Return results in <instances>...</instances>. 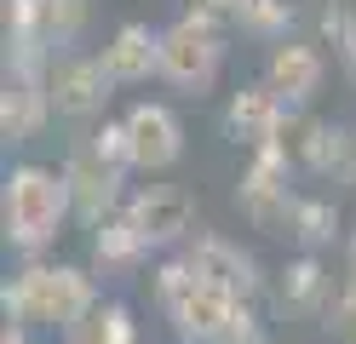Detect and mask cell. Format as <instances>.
I'll return each mask as SVG.
<instances>
[{"mask_svg":"<svg viewBox=\"0 0 356 344\" xmlns=\"http://www.w3.org/2000/svg\"><path fill=\"white\" fill-rule=\"evenodd\" d=\"M155 293H161V304H167V316H172V327H178L184 344H236V338L253 333L248 304L207 287L190 264H167L155 275Z\"/></svg>","mask_w":356,"mask_h":344,"instance_id":"cell-1","label":"cell"},{"mask_svg":"<svg viewBox=\"0 0 356 344\" xmlns=\"http://www.w3.org/2000/svg\"><path fill=\"white\" fill-rule=\"evenodd\" d=\"M98 310V293L81 270H63V264H29L17 281L6 287V316L17 327H63L70 333L81 316Z\"/></svg>","mask_w":356,"mask_h":344,"instance_id":"cell-2","label":"cell"},{"mask_svg":"<svg viewBox=\"0 0 356 344\" xmlns=\"http://www.w3.org/2000/svg\"><path fill=\"white\" fill-rule=\"evenodd\" d=\"M63 213H70V183H63V172H52V167H17L6 178V236H12V247L40 252L58 236Z\"/></svg>","mask_w":356,"mask_h":344,"instance_id":"cell-3","label":"cell"},{"mask_svg":"<svg viewBox=\"0 0 356 344\" xmlns=\"http://www.w3.org/2000/svg\"><path fill=\"white\" fill-rule=\"evenodd\" d=\"M218 58H225V40H218V23L207 17H178L172 29H161V75L172 86H190L202 92L218 75Z\"/></svg>","mask_w":356,"mask_h":344,"instance_id":"cell-4","label":"cell"},{"mask_svg":"<svg viewBox=\"0 0 356 344\" xmlns=\"http://www.w3.org/2000/svg\"><path fill=\"white\" fill-rule=\"evenodd\" d=\"M241 213H248L259 229H293V213H299V201L287 195V149L270 144V149H259L253 161V172L241 178Z\"/></svg>","mask_w":356,"mask_h":344,"instance_id":"cell-5","label":"cell"},{"mask_svg":"<svg viewBox=\"0 0 356 344\" xmlns=\"http://www.w3.org/2000/svg\"><path fill=\"white\" fill-rule=\"evenodd\" d=\"M184 264L202 275L207 287H218V293H230V298H248L259 293V270H253V259L241 252L236 241H225V236H195V247L184 252Z\"/></svg>","mask_w":356,"mask_h":344,"instance_id":"cell-6","label":"cell"},{"mask_svg":"<svg viewBox=\"0 0 356 344\" xmlns=\"http://www.w3.org/2000/svg\"><path fill=\"white\" fill-rule=\"evenodd\" d=\"M127 144H132V167L144 172H161L178 161V149H184V132H178V115L167 104H138L127 115Z\"/></svg>","mask_w":356,"mask_h":344,"instance_id":"cell-7","label":"cell"},{"mask_svg":"<svg viewBox=\"0 0 356 344\" xmlns=\"http://www.w3.org/2000/svg\"><path fill=\"white\" fill-rule=\"evenodd\" d=\"M17 17V63H35L40 46H52V40H70L81 23H86V0H17L12 6Z\"/></svg>","mask_w":356,"mask_h":344,"instance_id":"cell-8","label":"cell"},{"mask_svg":"<svg viewBox=\"0 0 356 344\" xmlns=\"http://www.w3.org/2000/svg\"><path fill=\"white\" fill-rule=\"evenodd\" d=\"M63 183H70V206L86 218V224H104V213L115 206V183H121V172L109 167V161L86 144V149H75L70 155V167H63Z\"/></svg>","mask_w":356,"mask_h":344,"instance_id":"cell-9","label":"cell"},{"mask_svg":"<svg viewBox=\"0 0 356 344\" xmlns=\"http://www.w3.org/2000/svg\"><path fill=\"white\" fill-rule=\"evenodd\" d=\"M190 218H195V201L184 195V190H144L138 201L127 206V224L138 229V241L144 247H161V241H178L190 229Z\"/></svg>","mask_w":356,"mask_h":344,"instance_id":"cell-10","label":"cell"},{"mask_svg":"<svg viewBox=\"0 0 356 344\" xmlns=\"http://www.w3.org/2000/svg\"><path fill=\"white\" fill-rule=\"evenodd\" d=\"M225 132L248 149H270L282 144V98L270 86H241L230 98V115H225Z\"/></svg>","mask_w":356,"mask_h":344,"instance_id":"cell-11","label":"cell"},{"mask_svg":"<svg viewBox=\"0 0 356 344\" xmlns=\"http://www.w3.org/2000/svg\"><path fill=\"white\" fill-rule=\"evenodd\" d=\"M52 109V92L40 86L35 63H17L6 75V98H0V132L12 138V144H24V138H35V126L47 121Z\"/></svg>","mask_w":356,"mask_h":344,"instance_id":"cell-12","label":"cell"},{"mask_svg":"<svg viewBox=\"0 0 356 344\" xmlns=\"http://www.w3.org/2000/svg\"><path fill=\"white\" fill-rule=\"evenodd\" d=\"M104 86H109V75H104V63H92V58H70V63H58V75L47 81L52 109H58V115H70V121H81V115L104 109V98H109Z\"/></svg>","mask_w":356,"mask_h":344,"instance_id":"cell-13","label":"cell"},{"mask_svg":"<svg viewBox=\"0 0 356 344\" xmlns=\"http://www.w3.org/2000/svg\"><path fill=\"white\" fill-rule=\"evenodd\" d=\"M149 69H161V35H149L144 23H127L104 46V75L109 81H149Z\"/></svg>","mask_w":356,"mask_h":344,"instance_id":"cell-14","label":"cell"},{"mask_svg":"<svg viewBox=\"0 0 356 344\" xmlns=\"http://www.w3.org/2000/svg\"><path fill=\"white\" fill-rule=\"evenodd\" d=\"M264 86H270L276 98L299 104V98H310V92L322 86V58L310 52V46L287 40V46H276V52H270V81H264Z\"/></svg>","mask_w":356,"mask_h":344,"instance_id":"cell-15","label":"cell"},{"mask_svg":"<svg viewBox=\"0 0 356 344\" xmlns=\"http://www.w3.org/2000/svg\"><path fill=\"white\" fill-rule=\"evenodd\" d=\"M70 344H132V316L121 304H98L70 327Z\"/></svg>","mask_w":356,"mask_h":344,"instance_id":"cell-16","label":"cell"},{"mask_svg":"<svg viewBox=\"0 0 356 344\" xmlns=\"http://www.w3.org/2000/svg\"><path fill=\"white\" fill-rule=\"evenodd\" d=\"M282 298H287L293 310H322V298H327V275H322V264H316V259L287 264V275H282Z\"/></svg>","mask_w":356,"mask_h":344,"instance_id":"cell-17","label":"cell"},{"mask_svg":"<svg viewBox=\"0 0 356 344\" xmlns=\"http://www.w3.org/2000/svg\"><path fill=\"white\" fill-rule=\"evenodd\" d=\"M316 172H333V183H356V132L350 126H327Z\"/></svg>","mask_w":356,"mask_h":344,"instance_id":"cell-18","label":"cell"},{"mask_svg":"<svg viewBox=\"0 0 356 344\" xmlns=\"http://www.w3.org/2000/svg\"><path fill=\"white\" fill-rule=\"evenodd\" d=\"M92 247H98L104 264H127V259H138V252H144V241H138V229L127 224V213H121V218H104Z\"/></svg>","mask_w":356,"mask_h":344,"instance_id":"cell-19","label":"cell"},{"mask_svg":"<svg viewBox=\"0 0 356 344\" xmlns=\"http://www.w3.org/2000/svg\"><path fill=\"white\" fill-rule=\"evenodd\" d=\"M293 236H299L305 247L333 241V206H327V201H299V213H293Z\"/></svg>","mask_w":356,"mask_h":344,"instance_id":"cell-20","label":"cell"},{"mask_svg":"<svg viewBox=\"0 0 356 344\" xmlns=\"http://www.w3.org/2000/svg\"><path fill=\"white\" fill-rule=\"evenodd\" d=\"M241 23H248L253 35H276V29L293 23V6H287V0H248V6H241Z\"/></svg>","mask_w":356,"mask_h":344,"instance_id":"cell-21","label":"cell"},{"mask_svg":"<svg viewBox=\"0 0 356 344\" xmlns=\"http://www.w3.org/2000/svg\"><path fill=\"white\" fill-rule=\"evenodd\" d=\"M92 149H98V155H104L115 172H121V167H132V144H127V126H104V132L92 138Z\"/></svg>","mask_w":356,"mask_h":344,"instance_id":"cell-22","label":"cell"},{"mask_svg":"<svg viewBox=\"0 0 356 344\" xmlns=\"http://www.w3.org/2000/svg\"><path fill=\"white\" fill-rule=\"evenodd\" d=\"M333 333H339V344H356V275H350V287L339 293V304H333V321H327Z\"/></svg>","mask_w":356,"mask_h":344,"instance_id":"cell-23","label":"cell"},{"mask_svg":"<svg viewBox=\"0 0 356 344\" xmlns=\"http://www.w3.org/2000/svg\"><path fill=\"white\" fill-rule=\"evenodd\" d=\"M241 6H248V0H195V17L218 23V17H241Z\"/></svg>","mask_w":356,"mask_h":344,"instance_id":"cell-24","label":"cell"},{"mask_svg":"<svg viewBox=\"0 0 356 344\" xmlns=\"http://www.w3.org/2000/svg\"><path fill=\"white\" fill-rule=\"evenodd\" d=\"M339 46H345V63H350V75H356V23H350V35H345Z\"/></svg>","mask_w":356,"mask_h":344,"instance_id":"cell-25","label":"cell"},{"mask_svg":"<svg viewBox=\"0 0 356 344\" xmlns=\"http://www.w3.org/2000/svg\"><path fill=\"white\" fill-rule=\"evenodd\" d=\"M0 344H24V333H17V327H6V338H0Z\"/></svg>","mask_w":356,"mask_h":344,"instance_id":"cell-26","label":"cell"},{"mask_svg":"<svg viewBox=\"0 0 356 344\" xmlns=\"http://www.w3.org/2000/svg\"><path fill=\"white\" fill-rule=\"evenodd\" d=\"M350 275H356V229H350Z\"/></svg>","mask_w":356,"mask_h":344,"instance_id":"cell-27","label":"cell"}]
</instances>
